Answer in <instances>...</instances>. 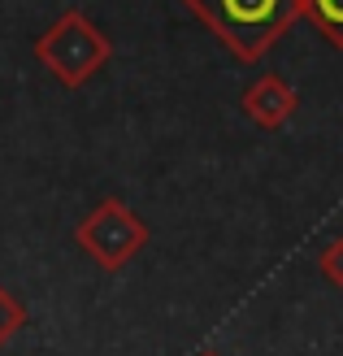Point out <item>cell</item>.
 <instances>
[{
  "label": "cell",
  "mask_w": 343,
  "mask_h": 356,
  "mask_svg": "<svg viewBox=\"0 0 343 356\" xmlns=\"http://www.w3.org/2000/svg\"><path fill=\"white\" fill-rule=\"evenodd\" d=\"M196 356H222V352H213V348H205V352H196Z\"/></svg>",
  "instance_id": "8"
},
{
  "label": "cell",
  "mask_w": 343,
  "mask_h": 356,
  "mask_svg": "<svg viewBox=\"0 0 343 356\" xmlns=\"http://www.w3.org/2000/svg\"><path fill=\"white\" fill-rule=\"evenodd\" d=\"M31 52L44 61V70L57 79L65 92H79L87 87L113 57V44L83 9H65L48 31L35 35Z\"/></svg>",
  "instance_id": "2"
},
{
  "label": "cell",
  "mask_w": 343,
  "mask_h": 356,
  "mask_svg": "<svg viewBox=\"0 0 343 356\" xmlns=\"http://www.w3.org/2000/svg\"><path fill=\"white\" fill-rule=\"evenodd\" d=\"M300 13L317 26L321 40L343 48V0H300Z\"/></svg>",
  "instance_id": "5"
},
{
  "label": "cell",
  "mask_w": 343,
  "mask_h": 356,
  "mask_svg": "<svg viewBox=\"0 0 343 356\" xmlns=\"http://www.w3.org/2000/svg\"><path fill=\"white\" fill-rule=\"evenodd\" d=\"M183 9L213 31L244 65H257L300 22V0H183Z\"/></svg>",
  "instance_id": "1"
},
{
  "label": "cell",
  "mask_w": 343,
  "mask_h": 356,
  "mask_svg": "<svg viewBox=\"0 0 343 356\" xmlns=\"http://www.w3.org/2000/svg\"><path fill=\"white\" fill-rule=\"evenodd\" d=\"M239 109L248 113V122H257L261 131H282L287 122L296 118L300 109V96H296V87L287 83L282 74H261V79H252L244 87V96H239Z\"/></svg>",
  "instance_id": "4"
},
{
  "label": "cell",
  "mask_w": 343,
  "mask_h": 356,
  "mask_svg": "<svg viewBox=\"0 0 343 356\" xmlns=\"http://www.w3.org/2000/svg\"><path fill=\"white\" fill-rule=\"evenodd\" d=\"M317 270H321V278H326V282L343 287V235L330 239V243L317 252Z\"/></svg>",
  "instance_id": "7"
},
{
  "label": "cell",
  "mask_w": 343,
  "mask_h": 356,
  "mask_svg": "<svg viewBox=\"0 0 343 356\" xmlns=\"http://www.w3.org/2000/svg\"><path fill=\"white\" fill-rule=\"evenodd\" d=\"M74 239L100 270H122L135 252L148 248L152 230H148V222H143L135 209H126L118 195H104V200L79 222Z\"/></svg>",
  "instance_id": "3"
},
{
  "label": "cell",
  "mask_w": 343,
  "mask_h": 356,
  "mask_svg": "<svg viewBox=\"0 0 343 356\" xmlns=\"http://www.w3.org/2000/svg\"><path fill=\"white\" fill-rule=\"evenodd\" d=\"M22 326H26V309H22V300H17L9 287H0V348H5Z\"/></svg>",
  "instance_id": "6"
}]
</instances>
